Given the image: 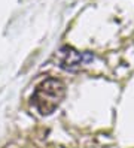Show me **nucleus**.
I'll return each mask as SVG.
<instances>
[{
  "label": "nucleus",
  "instance_id": "1",
  "mask_svg": "<svg viewBox=\"0 0 134 148\" xmlns=\"http://www.w3.org/2000/svg\"><path fill=\"white\" fill-rule=\"evenodd\" d=\"M66 96V85L57 78H48L40 82L31 96V102L42 115H49L55 111Z\"/></svg>",
  "mask_w": 134,
  "mask_h": 148
},
{
  "label": "nucleus",
  "instance_id": "2",
  "mask_svg": "<svg viewBox=\"0 0 134 148\" xmlns=\"http://www.w3.org/2000/svg\"><path fill=\"white\" fill-rule=\"evenodd\" d=\"M58 60H60V67H63L64 71L78 72L82 66L93 62L94 56L91 53H79V51L70 47H64L60 49Z\"/></svg>",
  "mask_w": 134,
  "mask_h": 148
}]
</instances>
